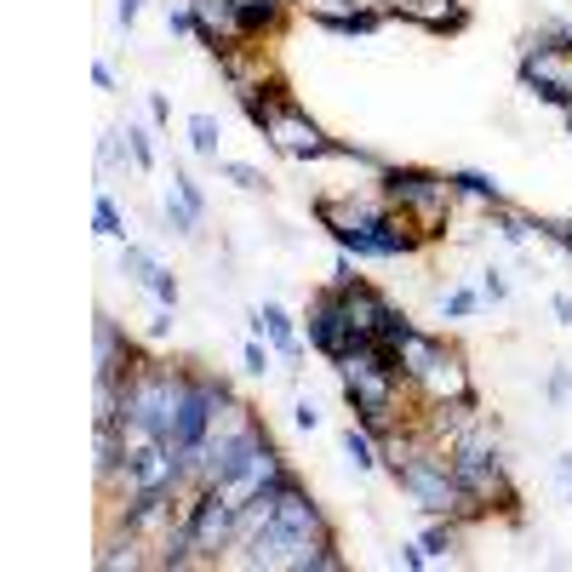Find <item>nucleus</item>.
I'll return each mask as SVG.
<instances>
[{
  "instance_id": "obj_1",
  "label": "nucleus",
  "mask_w": 572,
  "mask_h": 572,
  "mask_svg": "<svg viewBox=\"0 0 572 572\" xmlns=\"http://www.w3.org/2000/svg\"><path fill=\"white\" fill-rule=\"evenodd\" d=\"M126 269H132V281H144V286H149L160 303H178V286H172V281L155 269V263L144 258V252H126Z\"/></svg>"
},
{
  "instance_id": "obj_2",
  "label": "nucleus",
  "mask_w": 572,
  "mask_h": 572,
  "mask_svg": "<svg viewBox=\"0 0 572 572\" xmlns=\"http://www.w3.org/2000/svg\"><path fill=\"white\" fill-rule=\"evenodd\" d=\"M258 332H269V338H275V343L286 349V355L298 349V343H292V326H286V315L275 310V303H263V310H258Z\"/></svg>"
},
{
  "instance_id": "obj_7",
  "label": "nucleus",
  "mask_w": 572,
  "mask_h": 572,
  "mask_svg": "<svg viewBox=\"0 0 572 572\" xmlns=\"http://www.w3.org/2000/svg\"><path fill=\"white\" fill-rule=\"evenodd\" d=\"M229 178H235L241 189H258V172H252V166H229Z\"/></svg>"
},
{
  "instance_id": "obj_4",
  "label": "nucleus",
  "mask_w": 572,
  "mask_h": 572,
  "mask_svg": "<svg viewBox=\"0 0 572 572\" xmlns=\"http://www.w3.org/2000/svg\"><path fill=\"white\" fill-rule=\"evenodd\" d=\"M98 235H120V217H115L109 201H98Z\"/></svg>"
},
{
  "instance_id": "obj_8",
  "label": "nucleus",
  "mask_w": 572,
  "mask_h": 572,
  "mask_svg": "<svg viewBox=\"0 0 572 572\" xmlns=\"http://www.w3.org/2000/svg\"><path fill=\"white\" fill-rule=\"evenodd\" d=\"M246 367H252V372H263V367H269V355H263V343H246Z\"/></svg>"
},
{
  "instance_id": "obj_5",
  "label": "nucleus",
  "mask_w": 572,
  "mask_h": 572,
  "mask_svg": "<svg viewBox=\"0 0 572 572\" xmlns=\"http://www.w3.org/2000/svg\"><path fill=\"white\" fill-rule=\"evenodd\" d=\"M343 447H349V458H355V464H361V469H367V464H372V447H367V441H361V435H355V429H349V441H343Z\"/></svg>"
},
{
  "instance_id": "obj_6",
  "label": "nucleus",
  "mask_w": 572,
  "mask_h": 572,
  "mask_svg": "<svg viewBox=\"0 0 572 572\" xmlns=\"http://www.w3.org/2000/svg\"><path fill=\"white\" fill-rule=\"evenodd\" d=\"M126 138H132V155H138V166H149L155 155H149V138H144V132H126Z\"/></svg>"
},
{
  "instance_id": "obj_3",
  "label": "nucleus",
  "mask_w": 572,
  "mask_h": 572,
  "mask_svg": "<svg viewBox=\"0 0 572 572\" xmlns=\"http://www.w3.org/2000/svg\"><path fill=\"white\" fill-rule=\"evenodd\" d=\"M189 132H195V149H201V155H217V126H212V115H195Z\"/></svg>"
},
{
  "instance_id": "obj_9",
  "label": "nucleus",
  "mask_w": 572,
  "mask_h": 572,
  "mask_svg": "<svg viewBox=\"0 0 572 572\" xmlns=\"http://www.w3.org/2000/svg\"><path fill=\"white\" fill-rule=\"evenodd\" d=\"M138 18V0H120V23H132Z\"/></svg>"
}]
</instances>
